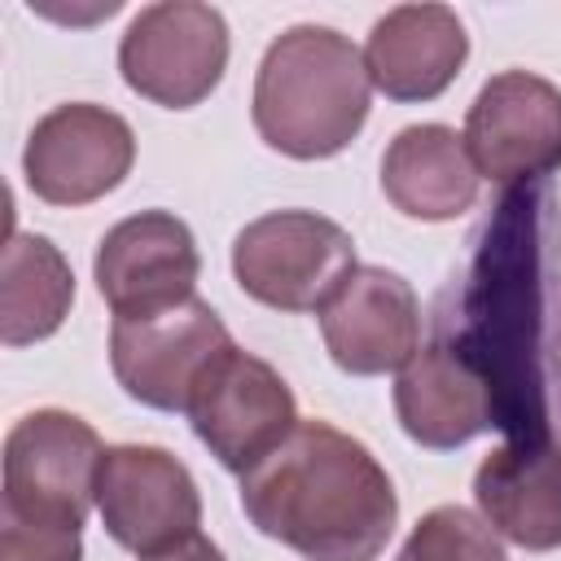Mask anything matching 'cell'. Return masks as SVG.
<instances>
[{"label":"cell","mask_w":561,"mask_h":561,"mask_svg":"<svg viewBox=\"0 0 561 561\" xmlns=\"http://www.w3.org/2000/svg\"><path fill=\"white\" fill-rule=\"evenodd\" d=\"M136 162V136L123 114L66 101L53 105L26 136L22 171L39 202L48 206H88L118 188Z\"/></svg>","instance_id":"obj_9"},{"label":"cell","mask_w":561,"mask_h":561,"mask_svg":"<svg viewBox=\"0 0 561 561\" xmlns=\"http://www.w3.org/2000/svg\"><path fill=\"white\" fill-rule=\"evenodd\" d=\"M140 561H224V552L197 530V535H188L184 543H175V548H167V552H153V557H140Z\"/></svg>","instance_id":"obj_21"},{"label":"cell","mask_w":561,"mask_h":561,"mask_svg":"<svg viewBox=\"0 0 561 561\" xmlns=\"http://www.w3.org/2000/svg\"><path fill=\"white\" fill-rule=\"evenodd\" d=\"M75 302V272L39 232H9L0 250V342L31 346L53 337Z\"/></svg>","instance_id":"obj_18"},{"label":"cell","mask_w":561,"mask_h":561,"mask_svg":"<svg viewBox=\"0 0 561 561\" xmlns=\"http://www.w3.org/2000/svg\"><path fill=\"white\" fill-rule=\"evenodd\" d=\"M394 412L403 434L430 451H451L495 425L482 377L438 337L399 368Z\"/></svg>","instance_id":"obj_15"},{"label":"cell","mask_w":561,"mask_h":561,"mask_svg":"<svg viewBox=\"0 0 561 561\" xmlns=\"http://www.w3.org/2000/svg\"><path fill=\"white\" fill-rule=\"evenodd\" d=\"M96 508L110 539L136 557L167 552L202 526V495L193 473L167 447L149 443L105 447Z\"/></svg>","instance_id":"obj_11"},{"label":"cell","mask_w":561,"mask_h":561,"mask_svg":"<svg viewBox=\"0 0 561 561\" xmlns=\"http://www.w3.org/2000/svg\"><path fill=\"white\" fill-rule=\"evenodd\" d=\"M228 66V22L215 4L158 0L145 4L118 44V70L131 92L153 105L188 110L206 101Z\"/></svg>","instance_id":"obj_7"},{"label":"cell","mask_w":561,"mask_h":561,"mask_svg":"<svg viewBox=\"0 0 561 561\" xmlns=\"http://www.w3.org/2000/svg\"><path fill=\"white\" fill-rule=\"evenodd\" d=\"M355 241L316 210H272L232 241L237 285L272 311H320L355 272Z\"/></svg>","instance_id":"obj_5"},{"label":"cell","mask_w":561,"mask_h":561,"mask_svg":"<svg viewBox=\"0 0 561 561\" xmlns=\"http://www.w3.org/2000/svg\"><path fill=\"white\" fill-rule=\"evenodd\" d=\"M460 136L478 175L504 188L539 184L561 167V88L530 70H500L478 88Z\"/></svg>","instance_id":"obj_8"},{"label":"cell","mask_w":561,"mask_h":561,"mask_svg":"<svg viewBox=\"0 0 561 561\" xmlns=\"http://www.w3.org/2000/svg\"><path fill=\"white\" fill-rule=\"evenodd\" d=\"M373 105L364 53L333 26L298 22L280 31L254 75V127L285 158L342 153Z\"/></svg>","instance_id":"obj_3"},{"label":"cell","mask_w":561,"mask_h":561,"mask_svg":"<svg viewBox=\"0 0 561 561\" xmlns=\"http://www.w3.org/2000/svg\"><path fill=\"white\" fill-rule=\"evenodd\" d=\"M320 333L333 364L351 377L403 368L421 342V302L412 285L377 263H359L320 307Z\"/></svg>","instance_id":"obj_13"},{"label":"cell","mask_w":561,"mask_h":561,"mask_svg":"<svg viewBox=\"0 0 561 561\" xmlns=\"http://www.w3.org/2000/svg\"><path fill=\"white\" fill-rule=\"evenodd\" d=\"M478 167L447 123H412L381 153V193L408 219L443 224L478 202Z\"/></svg>","instance_id":"obj_16"},{"label":"cell","mask_w":561,"mask_h":561,"mask_svg":"<svg viewBox=\"0 0 561 561\" xmlns=\"http://www.w3.org/2000/svg\"><path fill=\"white\" fill-rule=\"evenodd\" d=\"M434 337L486 386L508 443L561 447V197L548 180L495 197L434 302Z\"/></svg>","instance_id":"obj_1"},{"label":"cell","mask_w":561,"mask_h":561,"mask_svg":"<svg viewBox=\"0 0 561 561\" xmlns=\"http://www.w3.org/2000/svg\"><path fill=\"white\" fill-rule=\"evenodd\" d=\"M241 508L302 561H377L399 522L390 473L329 421H298L276 451L241 473Z\"/></svg>","instance_id":"obj_2"},{"label":"cell","mask_w":561,"mask_h":561,"mask_svg":"<svg viewBox=\"0 0 561 561\" xmlns=\"http://www.w3.org/2000/svg\"><path fill=\"white\" fill-rule=\"evenodd\" d=\"M394 561H508V557L486 517L460 504H438L412 526Z\"/></svg>","instance_id":"obj_19"},{"label":"cell","mask_w":561,"mask_h":561,"mask_svg":"<svg viewBox=\"0 0 561 561\" xmlns=\"http://www.w3.org/2000/svg\"><path fill=\"white\" fill-rule=\"evenodd\" d=\"M469 35L447 4H399L373 22L364 66L390 101H434L460 75Z\"/></svg>","instance_id":"obj_14"},{"label":"cell","mask_w":561,"mask_h":561,"mask_svg":"<svg viewBox=\"0 0 561 561\" xmlns=\"http://www.w3.org/2000/svg\"><path fill=\"white\" fill-rule=\"evenodd\" d=\"M473 500L491 530L517 548H561V447H495L473 473Z\"/></svg>","instance_id":"obj_17"},{"label":"cell","mask_w":561,"mask_h":561,"mask_svg":"<svg viewBox=\"0 0 561 561\" xmlns=\"http://www.w3.org/2000/svg\"><path fill=\"white\" fill-rule=\"evenodd\" d=\"M197 272L202 254L184 219L171 210H140L118 219L101 241L92 259V276L101 298L110 302L114 320H140L158 316L167 307H180L197 298Z\"/></svg>","instance_id":"obj_12"},{"label":"cell","mask_w":561,"mask_h":561,"mask_svg":"<svg viewBox=\"0 0 561 561\" xmlns=\"http://www.w3.org/2000/svg\"><path fill=\"white\" fill-rule=\"evenodd\" d=\"M0 561H83V539H79V530L31 526V522H18L4 513Z\"/></svg>","instance_id":"obj_20"},{"label":"cell","mask_w":561,"mask_h":561,"mask_svg":"<svg viewBox=\"0 0 561 561\" xmlns=\"http://www.w3.org/2000/svg\"><path fill=\"white\" fill-rule=\"evenodd\" d=\"M105 447L61 408H35L4 434V513L31 526L79 530L96 504Z\"/></svg>","instance_id":"obj_4"},{"label":"cell","mask_w":561,"mask_h":561,"mask_svg":"<svg viewBox=\"0 0 561 561\" xmlns=\"http://www.w3.org/2000/svg\"><path fill=\"white\" fill-rule=\"evenodd\" d=\"M188 421L224 469L250 473L267 451H276L294 434L298 403L267 359L232 346L202 377L188 403Z\"/></svg>","instance_id":"obj_10"},{"label":"cell","mask_w":561,"mask_h":561,"mask_svg":"<svg viewBox=\"0 0 561 561\" xmlns=\"http://www.w3.org/2000/svg\"><path fill=\"white\" fill-rule=\"evenodd\" d=\"M228 324L210 302L188 298L158 316L114 320L110 329V368L118 386L158 412H188L202 377L232 351Z\"/></svg>","instance_id":"obj_6"}]
</instances>
